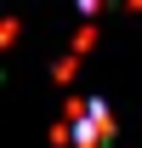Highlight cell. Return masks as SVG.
<instances>
[{
    "mask_svg": "<svg viewBox=\"0 0 142 148\" xmlns=\"http://www.w3.org/2000/svg\"><path fill=\"white\" fill-rule=\"evenodd\" d=\"M68 131H74V148H102L108 137H114V120H108V108H102V103H80Z\"/></svg>",
    "mask_w": 142,
    "mask_h": 148,
    "instance_id": "6da1fadb",
    "label": "cell"
}]
</instances>
